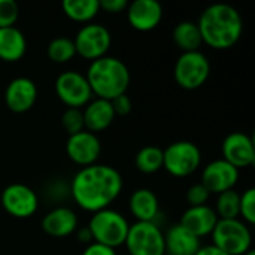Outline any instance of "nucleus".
I'll use <instances>...</instances> for the list:
<instances>
[{"instance_id": "nucleus-1", "label": "nucleus", "mask_w": 255, "mask_h": 255, "mask_svg": "<svg viewBox=\"0 0 255 255\" xmlns=\"http://www.w3.org/2000/svg\"><path fill=\"white\" fill-rule=\"evenodd\" d=\"M121 173L108 164H91L76 172L70 182V193L78 206L88 212H99L120 196Z\"/></svg>"}, {"instance_id": "nucleus-2", "label": "nucleus", "mask_w": 255, "mask_h": 255, "mask_svg": "<svg viewBox=\"0 0 255 255\" xmlns=\"http://www.w3.org/2000/svg\"><path fill=\"white\" fill-rule=\"evenodd\" d=\"M197 25L202 40L214 49L233 48L244 33L241 12L227 3H214L208 6L200 13Z\"/></svg>"}, {"instance_id": "nucleus-3", "label": "nucleus", "mask_w": 255, "mask_h": 255, "mask_svg": "<svg viewBox=\"0 0 255 255\" xmlns=\"http://www.w3.org/2000/svg\"><path fill=\"white\" fill-rule=\"evenodd\" d=\"M85 78L93 94L105 100H112L126 94L130 85V70L126 63L109 55L91 61Z\"/></svg>"}, {"instance_id": "nucleus-4", "label": "nucleus", "mask_w": 255, "mask_h": 255, "mask_svg": "<svg viewBox=\"0 0 255 255\" xmlns=\"http://www.w3.org/2000/svg\"><path fill=\"white\" fill-rule=\"evenodd\" d=\"M87 227L90 229L93 242L115 250L126 244L130 224L118 211L106 208L94 212Z\"/></svg>"}, {"instance_id": "nucleus-5", "label": "nucleus", "mask_w": 255, "mask_h": 255, "mask_svg": "<svg viewBox=\"0 0 255 255\" xmlns=\"http://www.w3.org/2000/svg\"><path fill=\"white\" fill-rule=\"evenodd\" d=\"M211 236L212 245L227 255H244L253 248L251 230L239 218L218 220Z\"/></svg>"}, {"instance_id": "nucleus-6", "label": "nucleus", "mask_w": 255, "mask_h": 255, "mask_svg": "<svg viewBox=\"0 0 255 255\" xmlns=\"http://www.w3.org/2000/svg\"><path fill=\"white\" fill-rule=\"evenodd\" d=\"M202 163V152L194 142L178 140L163 149V167L176 178L190 176Z\"/></svg>"}, {"instance_id": "nucleus-7", "label": "nucleus", "mask_w": 255, "mask_h": 255, "mask_svg": "<svg viewBox=\"0 0 255 255\" xmlns=\"http://www.w3.org/2000/svg\"><path fill=\"white\" fill-rule=\"evenodd\" d=\"M130 255H164V233L157 223H134L128 227L126 244Z\"/></svg>"}, {"instance_id": "nucleus-8", "label": "nucleus", "mask_w": 255, "mask_h": 255, "mask_svg": "<svg viewBox=\"0 0 255 255\" xmlns=\"http://www.w3.org/2000/svg\"><path fill=\"white\" fill-rule=\"evenodd\" d=\"M211 75V63L202 51L182 52L175 63V79L184 90L200 88Z\"/></svg>"}, {"instance_id": "nucleus-9", "label": "nucleus", "mask_w": 255, "mask_h": 255, "mask_svg": "<svg viewBox=\"0 0 255 255\" xmlns=\"http://www.w3.org/2000/svg\"><path fill=\"white\" fill-rule=\"evenodd\" d=\"M73 43H75L76 54H79L87 60L94 61L106 55L112 43V34L102 24L87 22L78 30Z\"/></svg>"}, {"instance_id": "nucleus-10", "label": "nucleus", "mask_w": 255, "mask_h": 255, "mask_svg": "<svg viewBox=\"0 0 255 255\" xmlns=\"http://www.w3.org/2000/svg\"><path fill=\"white\" fill-rule=\"evenodd\" d=\"M55 93L67 108L78 109L88 105L93 97V91L85 75L75 70H66L57 76Z\"/></svg>"}, {"instance_id": "nucleus-11", "label": "nucleus", "mask_w": 255, "mask_h": 255, "mask_svg": "<svg viewBox=\"0 0 255 255\" xmlns=\"http://www.w3.org/2000/svg\"><path fill=\"white\" fill-rule=\"evenodd\" d=\"M3 209L13 218H30L39 208V197L36 191L25 184H10L0 196Z\"/></svg>"}, {"instance_id": "nucleus-12", "label": "nucleus", "mask_w": 255, "mask_h": 255, "mask_svg": "<svg viewBox=\"0 0 255 255\" xmlns=\"http://www.w3.org/2000/svg\"><path fill=\"white\" fill-rule=\"evenodd\" d=\"M66 152L73 163L87 167L96 164L102 152V143L97 134L88 130H82L69 136L66 142Z\"/></svg>"}, {"instance_id": "nucleus-13", "label": "nucleus", "mask_w": 255, "mask_h": 255, "mask_svg": "<svg viewBox=\"0 0 255 255\" xmlns=\"http://www.w3.org/2000/svg\"><path fill=\"white\" fill-rule=\"evenodd\" d=\"M239 181V169L227 163L224 158H218L205 166L202 172V184L209 193L221 194L233 190Z\"/></svg>"}, {"instance_id": "nucleus-14", "label": "nucleus", "mask_w": 255, "mask_h": 255, "mask_svg": "<svg viewBox=\"0 0 255 255\" xmlns=\"http://www.w3.org/2000/svg\"><path fill=\"white\" fill-rule=\"evenodd\" d=\"M223 158L236 169L253 166L255 161L254 140L244 131H233L223 142Z\"/></svg>"}, {"instance_id": "nucleus-15", "label": "nucleus", "mask_w": 255, "mask_h": 255, "mask_svg": "<svg viewBox=\"0 0 255 255\" xmlns=\"http://www.w3.org/2000/svg\"><path fill=\"white\" fill-rule=\"evenodd\" d=\"M37 99L36 84L25 76L13 78L4 90L6 106L15 114H24L33 108Z\"/></svg>"}, {"instance_id": "nucleus-16", "label": "nucleus", "mask_w": 255, "mask_h": 255, "mask_svg": "<svg viewBox=\"0 0 255 255\" xmlns=\"http://www.w3.org/2000/svg\"><path fill=\"white\" fill-rule=\"evenodd\" d=\"M126 10L130 25L139 31L154 30L163 19V6L157 0H134Z\"/></svg>"}, {"instance_id": "nucleus-17", "label": "nucleus", "mask_w": 255, "mask_h": 255, "mask_svg": "<svg viewBox=\"0 0 255 255\" xmlns=\"http://www.w3.org/2000/svg\"><path fill=\"white\" fill-rule=\"evenodd\" d=\"M218 215L214 208L203 205V206H190L181 217V226L191 232L194 236L205 238L212 233L214 227L218 223Z\"/></svg>"}, {"instance_id": "nucleus-18", "label": "nucleus", "mask_w": 255, "mask_h": 255, "mask_svg": "<svg viewBox=\"0 0 255 255\" xmlns=\"http://www.w3.org/2000/svg\"><path fill=\"white\" fill-rule=\"evenodd\" d=\"M42 230L52 238H67L78 230V217L70 208H54L43 217Z\"/></svg>"}, {"instance_id": "nucleus-19", "label": "nucleus", "mask_w": 255, "mask_h": 255, "mask_svg": "<svg viewBox=\"0 0 255 255\" xmlns=\"http://www.w3.org/2000/svg\"><path fill=\"white\" fill-rule=\"evenodd\" d=\"M131 215L140 223H155L160 215V202L157 194L149 188H139L131 193L128 200Z\"/></svg>"}, {"instance_id": "nucleus-20", "label": "nucleus", "mask_w": 255, "mask_h": 255, "mask_svg": "<svg viewBox=\"0 0 255 255\" xmlns=\"http://www.w3.org/2000/svg\"><path fill=\"white\" fill-rule=\"evenodd\" d=\"M82 115H84L85 130L94 134L106 130L115 120V112L112 109L111 100H105L99 97L96 100H91L88 105H85Z\"/></svg>"}, {"instance_id": "nucleus-21", "label": "nucleus", "mask_w": 255, "mask_h": 255, "mask_svg": "<svg viewBox=\"0 0 255 255\" xmlns=\"http://www.w3.org/2000/svg\"><path fill=\"white\" fill-rule=\"evenodd\" d=\"M200 247V239L179 223L172 226L164 235V248L169 255H196Z\"/></svg>"}, {"instance_id": "nucleus-22", "label": "nucleus", "mask_w": 255, "mask_h": 255, "mask_svg": "<svg viewBox=\"0 0 255 255\" xmlns=\"http://www.w3.org/2000/svg\"><path fill=\"white\" fill-rule=\"evenodd\" d=\"M27 51V39L24 33L15 27L0 28V60L15 63L24 57Z\"/></svg>"}, {"instance_id": "nucleus-23", "label": "nucleus", "mask_w": 255, "mask_h": 255, "mask_svg": "<svg viewBox=\"0 0 255 255\" xmlns=\"http://www.w3.org/2000/svg\"><path fill=\"white\" fill-rule=\"evenodd\" d=\"M172 39L182 52L199 51L200 45L203 43L199 25L194 21L178 22L172 31Z\"/></svg>"}, {"instance_id": "nucleus-24", "label": "nucleus", "mask_w": 255, "mask_h": 255, "mask_svg": "<svg viewBox=\"0 0 255 255\" xmlns=\"http://www.w3.org/2000/svg\"><path fill=\"white\" fill-rule=\"evenodd\" d=\"M63 12L73 21L90 22L100 10L99 0H64Z\"/></svg>"}, {"instance_id": "nucleus-25", "label": "nucleus", "mask_w": 255, "mask_h": 255, "mask_svg": "<svg viewBox=\"0 0 255 255\" xmlns=\"http://www.w3.org/2000/svg\"><path fill=\"white\" fill-rule=\"evenodd\" d=\"M134 164L142 173H155L163 167V149L155 145L143 146L134 157Z\"/></svg>"}, {"instance_id": "nucleus-26", "label": "nucleus", "mask_w": 255, "mask_h": 255, "mask_svg": "<svg viewBox=\"0 0 255 255\" xmlns=\"http://www.w3.org/2000/svg\"><path fill=\"white\" fill-rule=\"evenodd\" d=\"M215 212L220 220H236L241 215V194L233 188L218 194Z\"/></svg>"}, {"instance_id": "nucleus-27", "label": "nucleus", "mask_w": 255, "mask_h": 255, "mask_svg": "<svg viewBox=\"0 0 255 255\" xmlns=\"http://www.w3.org/2000/svg\"><path fill=\"white\" fill-rule=\"evenodd\" d=\"M46 54L48 58L54 63L63 64L70 61L75 55H76V49H75V43L73 39L66 37V36H57L54 37L46 48Z\"/></svg>"}, {"instance_id": "nucleus-28", "label": "nucleus", "mask_w": 255, "mask_h": 255, "mask_svg": "<svg viewBox=\"0 0 255 255\" xmlns=\"http://www.w3.org/2000/svg\"><path fill=\"white\" fill-rule=\"evenodd\" d=\"M61 126L69 133V136L85 130L82 111L78 108H67L61 115Z\"/></svg>"}, {"instance_id": "nucleus-29", "label": "nucleus", "mask_w": 255, "mask_h": 255, "mask_svg": "<svg viewBox=\"0 0 255 255\" xmlns=\"http://www.w3.org/2000/svg\"><path fill=\"white\" fill-rule=\"evenodd\" d=\"M19 16V6L13 0H0V28L15 25Z\"/></svg>"}, {"instance_id": "nucleus-30", "label": "nucleus", "mask_w": 255, "mask_h": 255, "mask_svg": "<svg viewBox=\"0 0 255 255\" xmlns=\"http://www.w3.org/2000/svg\"><path fill=\"white\" fill-rule=\"evenodd\" d=\"M247 221V224H254L255 223V190L248 188L241 194V215Z\"/></svg>"}, {"instance_id": "nucleus-31", "label": "nucleus", "mask_w": 255, "mask_h": 255, "mask_svg": "<svg viewBox=\"0 0 255 255\" xmlns=\"http://www.w3.org/2000/svg\"><path fill=\"white\" fill-rule=\"evenodd\" d=\"M209 196H211V193L206 190V187L202 182L193 184L187 191V202L190 206H203V205H206Z\"/></svg>"}, {"instance_id": "nucleus-32", "label": "nucleus", "mask_w": 255, "mask_h": 255, "mask_svg": "<svg viewBox=\"0 0 255 255\" xmlns=\"http://www.w3.org/2000/svg\"><path fill=\"white\" fill-rule=\"evenodd\" d=\"M111 105H112V109L115 112V117L117 115H121V117L128 115L131 112V108H133L131 99L127 96V93L126 94H121V96H118L115 99H112L111 100Z\"/></svg>"}, {"instance_id": "nucleus-33", "label": "nucleus", "mask_w": 255, "mask_h": 255, "mask_svg": "<svg viewBox=\"0 0 255 255\" xmlns=\"http://www.w3.org/2000/svg\"><path fill=\"white\" fill-rule=\"evenodd\" d=\"M100 9L109 13H120L127 9L128 1L127 0H99Z\"/></svg>"}, {"instance_id": "nucleus-34", "label": "nucleus", "mask_w": 255, "mask_h": 255, "mask_svg": "<svg viewBox=\"0 0 255 255\" xmlns=\"http://www.w3.org/2000/svg\"><path fill=\"white\" fill-rule=\"evenodd\" d=\"M82 255H117V253H115V250H112L109 247L91 242V244L87 245V248L84 250Z\"/></svg>"}, {"instance_id": "nucleus-35", "label": "nucleus", "mask_w": 255, "mask_h": 255, "mask_svg": "<svg viewBox=\"0 0 255 255\" xmlns=\"http://www.w3.org/2000/svg\"><path fill=\"white\" fill-rule=\"evenodd\" d=\"M196 255H227L223 253L221 250H218L214 245H208V247H200V250L196 253Z\"/></svg>"}, {"instance_id": "nucleus-36", "label": "nucleus", "mask_w": 255, "mask_h": 255, "mask_svg": "<svg viewBox=\"0 0 255 255\" xmlns=\"http://www.w3.org/2000/svg\"><path fill=\"white\" fill-rule=\"evenodd\" d=\"M76 236L81 242L84 244H91L93 242V238H91V233H90V229L88 227H82V229H78L76 232Z\"/></svg>"}, {"instance_id": "nucleus-37", "label": "nucleus", "mask_w": 255, "mask_h": 255, "mask_svg": "<svg viewBox=\"0 0 255 255\" xmlns=\"http://www.w3.org/2000/svg\"><path fill=\"white\" fill-rule=\"evenodd\" d=\"M244 255H255V251H254V248H251V250H248L247 253Z\"/></svg>"}, {"instance_id": "nucleus-38", "label": "nucleus", "mask_w": 255, "mask_h": 255, "mask_svg": "<svg viewBox=\"0 0 255 255\" xmlns=\"http://www.w3.org/2000/svg\"><path fill=\"white\" fill-rule=\"evenodd\" d=\"M124 255H130V254H124Z\"/></svg>"}]
</instances>
